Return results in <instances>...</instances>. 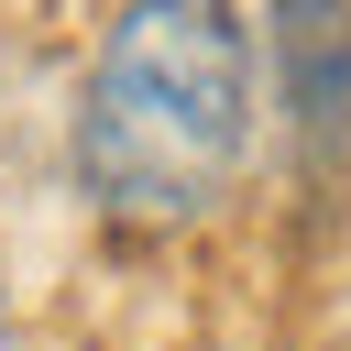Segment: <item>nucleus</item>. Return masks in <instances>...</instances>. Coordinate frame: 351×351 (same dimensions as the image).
Here are the masks:
<instances>
[{"label": "nucleus", "instance_id": "nucleus-2", "mask_svg": "<svg viewBox=\"0 0 351 351\" xmlns=\"http://www.w3.org/2000/svg\"><path fill=\"white\" fill-rule=\"evenodd\" d=\"M0 351H22V318H11V263H0Z\"/></svg>", "mask_w": 351, "mask_h": 351}, {"label": "nucleus", "instance_id": "nucleus-3", "mask_svg": "<svg viewBox=\"0 0 351 351\" xmlns=\"http://www.w3.org/2000/svg\"><path fill=\"white\" fill-rule=\"evenodd\" d=\"M263 11H340V0H263Z\"/></svg>", "mask_w": 351, "mask_h": 351}, {"label": "nucleus", "instance_id": "nucleus-1", "mask_svg": "<svg viewBox=\"0 0 351 351\" xmlns=\"http://www.w3.org/2000/svg\"><path fill=\"white\" fill-rule=\"evenodd\" d=\"M263 132V33L241 0H110L66 121L77 197L110 241L154 252L230 219Z\"/></svg>", "mask_w": 351, "mask_h": 351}]
</instances>
